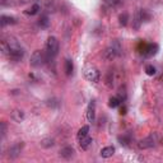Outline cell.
Wrapping results in <instances>:
<instances>
[{"mask_svg":"<svg viewBox=\"0 0 163 163\" xmlns=\"http://www.w3.org/2000/svg\"><path fill=\"white\" fill-rule=\"evenodd\" d=\"M157 141H158V135L154 133L149 136H146L145 139L140 140L138 143V146L140 149H149V148H153V146L157 144Z\"/></svg>","mask_w":163,"mask_h":163,"instance_id":"obj_5","label":"cell"},{"mask_svg":"<svg viewBox=\"0 0 163 163\" xmlns=\"http://www.w3.org/2000/svg\"><path fill=\"white\" fill-rule=\"evenodd\" d=\"M119 141H120V144H121V145H125V146H127V145H129V143L131 141V136H130L129 134L120 135V136H119Z\"/></svg>","mask_w":163,"mask_h":163,"instance_id":"obj_21","label":"cell"},{"mask_svg":"<svg viewBox=\"0 0 163 163\" xmlns=\"http://www.w3.org/2000/svg\"><path fill=\"white\" fill-rule=\"evenodd\" d=\"M88 133H89V126H88V125L82 126V127L79 129L78 134H77V138H78V140H80V139H83L84 136H87V135H88Z\"/></svg>","mask_w":163,"mask_h":163,"instance_id":"obj_17","label":"cell"},{"mask_svg":"<svg viewBox=\"0 0 163 163\" xmlns=\"http://www.w3.org/2000/svg\"><path fill=\"white\" fill-rule=\"evenodd\" d=\"M117 98L120 100V102H125V101H126V91H125V88H121V89L119 91Z\"/></svg>","mask_w":163,"mask_h":163,"instance_id":"obj_25","label":"cell"},{"mask_svg":"<svg viewBox=\"0 0 163 163\" xmlns=\"http://www.w3.org/2000/svg\"><path fill=\"white\" fill-rule=\"evenodd\" d=\"M40 145L45 149H50L55 145V140L52 138H43L41 141H40Z\"/></svg>","mask_w":163,"mask_h":163,"instance_id":"obj_12","label":"cell"},{"mask_svg":"<svg viewBox=\"0 0 163 163\" xmlns=\"http://www.w3.org/2000/svg\"><path fill=\"white\" fill-rule=\"evenodd\" d=\"M7 42L9 43V47H10V54H9V59L13 60V61H21L24 56V50L21 47V45L18 43V41L15 40L14 37H9L7 40Z\"/></svg>","mask_w":163,"mask_h":163,"instance_id":"obj_1","label":"cell"},{"mask_svg":"<svg viewBox=\"0 0 163 163\" xmlns=\"http://www.w3.org/2000/svg\"><path fill=\"white\" fill-rule=\"evenodd\" d=\"M120 103L121 102H120V100L117 98V97H111V98L108 100V107L110 108H116V107H119Z\"/></svg>","mask_w":163,"mask_h":163,"instance_id":"obj_23","label":"cell"},{"mask_svg":"<svg viewBox=\"0 0 163 163\" xmlns=\"http://www.w3.org/2000/svg\"><path fill=\"white\" fill-rule=\"evenodd\" d=\"M74 153H75V151H74L73 146H70V145L64 146V148H61L60 152H59L60 157L64 158V159H70V158L74 156Z\"/></svg>","mask_w":163,"mask_h":163,"instance_id":"obj_9","label":"cell"},{"mask_svg":"<svg viewBox=\"0 0 163 163\" xmlns=\"http://www.w3.org/2000/svg\"><path fill=\"white\" fill-rule=\"evenodd\" d=\"M17 23V19L14 17H7V15H2V18H0V24L2 27H5L8 24H15Z\"/></svg>","mask_w":163,"mask_h":163,"instance_id":"obj_13","label":"cell"},{"mask_svg":"<svg viewBox=\"0 0 163 163\" xmlns=\"http://www.w3.org/2000/svg\"><path fill=\"white\" fill-rule=\"evenodd\" d=\"M0 133H2V138L5 136V134H7V124L5 122L0 124Z\"/></svg>","mask_w":163,"mask_h":163,"instance_id":"obj_26","label":"cell"},{"mask_svg":"<svg viewBox=\"0 0 163 163\" xmlns=\"http://www.w3.org/2000/svg\"><path fill=\"white\" fill-rule=\"evenodd\" d=\"M40 10H41V5L40 4H33L29 9L24 10V14H27V15H36Z\"/></svg>","mask_w":163,"mask_h":163,"instance_id":"obj_18","label":"cell"},{"mask_svg":"<svg viewBox=\"0 0 163 163\" xmlns=\"http://www.w3.org/2000/svg\"><path fill=\"white\" fill-rule=\"evenodd\" d=\"M48 103V106H50V107H59V102H57V100H55V98H52V100H48L47 101Z\"/></svg>","mask_w":163,"mask_h":163,"instance_id":"obj_27","label":"cell"},{"mask_svg":"<svg viewBox=\"0 0 163 163\" xmlns=\"http://www.w3.org/2000/svg\"><path fill=\"white\" fill-rule=\"evenodd\" d=\"M100 78H101V73L98 69L91 68L86 72V79L88 82H91V83H97V82L100 80Z\"/></svg>","mask_w":163,"mask_h":163,"instance_id":"obj_7","label":"cell"},{"mask_svg":"<svg viewBox=\"0 0 163 163\" xmlns=\"http://www.w3.org/2000/svg\"><path fill=\"white\" fill-rule=\"evenodd\" d=\"M121 54V45L119 41H112V43L106 48V50L103 51V55L102 57L106 60V61H111L113 60L116 56H119Z\"/></svg>","mask_w":163,"mask_h":163,"instance_id":"obj_2","label":"cell"},{"mask_svg":"<svg viewBox=\"0 0 163 163\" xmlns=\"http://www.w3.org/2000/svg\"><path fill=\"white\" fill-rule=\"evenodd\" d=\"M120 113H121V115H125V113H126V107L124 106L122 108H121V111H120Z\"/></svg>","mask_w":163,"mask_h":163,"instance_id":"obj_28","label":"cell"},{"mask_svg":"<svg viewBox=\"0 0 163 163\" xmlns=\"http://www.w3.org/2000/svg\"><path fill=\"white\" fill-rule=\"evenodd\" d=\"M46 54L48 59H52L59 54V41L56 37L50 36L46 42Z\"/></svg>","mask_w":163,"mask_h":163,"instance_id":"obj_3","label":"cell"},{"mask_svg":"<svg viewBox=\"0 0 163 163\" xmlns=\"http://www.w3.org/2000/svg\"><path fill=\"white\" fill-rule=\"evenodd\" d=\"M127 22H129V14L127 13H121L119 15V23H120V26L125 27L127 24Z\"/></svg>","mask_w":163,"mask_h":163,"instance_id":"obj_22","label":"cell"},{"mask_svg":"<svg viewBox=\"0 0 163 163\" xmlns=\"http://www.w3.org/2000/svg\"><path fill=\"white\" fill-rule=\"evenodd\" d=\"M92 141H93L92 138L87 135V136H84L83 139H80V140H79V145H80V148L83 149V151H87V149L89 148V146L92 145Z\"/></svg>","mask_w":163,"mask_h":163,"instance_id":"obj_11","label":"cell"},{"mask_svg":"<svg viewBox=\"0 0 163 163\" xmlns=\"http://www.w3.org/2000/svg\"><path fill=\"white\" fill-rule=\"evenodd\" d=\"M145 73H146V75L153 77V75H156L157 69H156V67H153V65H146V67H145Z\"/></svg>","mask_w":163,"mask_h":163,"instance_id":"obj_24","label":"cell"},{"mask_svg":"<svg viewBox=\"0 0 163 163\" xmlns=\"http://www.w3.org/2000/svg\"><path fill=\"white\" fill-rule=\"evenodd\" d=\"M0 50H2V54L4 56H8L9 57V54H10V47H9V43L7 42V40H3L0 42Z\"/></svg>","mask_w":163,"mask_h":163,"instance_id":"obj_16","label":"cell"},{"mask_svg":"<svg viewBox=\"0 0 163 163\" xmlns=\"http://www.w3.org/2000/svg\"><path fill=\"white\" fill-rule=\"evenodd\" d=\"M139 17H140V21L141 23L143 22H149L152 19V14L146 10V9H140L139 10Z\"/></svg>","mask_w":163,"mask_h":163,"instance_id":"obj_14","label":"cell"},{"mask_svg":"<svg viewBox=\"0 0 163 163\" xmlns=\"http://www.w3.org/2000/svg\"><path fill=\"white\" fill-rule=\"evenodd\" d=\"M73 70H74V64L70 59L65 60V73H67L68 77H70L73 74Z\"/></svg>","mask_w":163,"mask_h":163,"instance_id":"obj_19","label":"cell"},{"mask_svg":"<svg viewBox=\"0 0 163 163\" xmlns=\"http://www.w3.org/2000/svg\"><path fill=\"white\" fill-rule=\"evenodd\" d=\"M12 119H13L14 121H17V122L23 121V119H24V112H23L22 110H14V111L12 112Z\"/></svg>","mask_w":163,"mask_h":163,"instance_id":"obj_15","label":"cell"},{"mask_svg":"<svg viewBox=\"0 0 163 163\" xmlns=\"http://www.w3.org/2000/svg\"><path fill=\"white\" fill-rule=\"evenodd\" d=\"M23 146H24V144H23L22 141L13 144V145L10 146V148L8 149V157H9L10 159H15V158H18V157L21 156V153H22Z\"/></svg>","mask_w":163,"mask_h":163,"instance_id":"obj_6","label":"cell"},{"mask_svg":"<svg viewBox=\"0 0 163 163\" xmlns=\"http://www.w3.org/2000/svg\"><path fill=\"white\" fill-rule=\"evenodd\" d=\"M38 26L41 28H48L50 27V19L47 15H41V18L38 19Z\"/></svg>","mask_w":163,"mask_h":163,"instance_id":"obj_20","label":"cell"},{"mask_svg":"<svg viewBox=\"0 0 163 163\" xmlns=\"http://www.w3.org/2000/svg\"><path fill=\"white\" fill-rule=\"evenodd\" d=\"M87 120L88 122H94L96 120V101H91L87 108Z\"/></svg>","mask_w":163,"mask_h":163,"instance_id":"obj_8","label":"cell"},{"mask_svg":"<svg viewBox=\"0 0 163 163\" xmlns=\"http://www.w3.org/2000/svg\"><path fill=\"white\" fill-rule=\"evenodd\" d=\"M113 154H115V148H113V146H111V145L105 146V148H102L101 152H100V156H101L102 158H110V157H112Z\"/></svg>","mask_w":163,"mask_h":163,"instance_id":"obj_10","label":"cell"},{"mask_svg":"<svg viewBox=\"0 0 163 163\" xmlns=\"http://www.w3.org/2000/svg\"><path fill=\"white\" fill-rule=\"evenodd\" d=\"M47 54L43 52L42 50H36L33 54L31 55V59H29V65L32 68H40L46 62V56Z\"/></svg>","mask_w":163,"mask_h":163,"instance_id":"obj_4","label":"cell"}]
</instances>
